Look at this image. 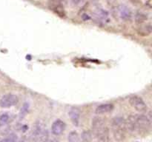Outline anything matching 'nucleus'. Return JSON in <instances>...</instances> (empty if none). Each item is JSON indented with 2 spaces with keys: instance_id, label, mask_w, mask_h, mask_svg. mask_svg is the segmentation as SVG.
<instances>
[{
  "instance_id": "nucleus-1",
  "label": "nucleus",
  "mask_w": 152,
  "mask_h": 142,
  "mask_svg": "<svg viewBox=\"0 0 152 142\" xmlns=\"http://www.w3.org/2000/svg\"><path fill=\"white\" fill-rule=\"evenodd\" d=\"M93 134L97 141L106 142L109 141V132L106 122L102 117H94L91 123Z\"/></svg>"
},
{
  "instance_id": "nucleus-2",
  "label": "nucleus",
  "mask_w": 152,
  "mask_h": 142,
  "mask_svg": "<svg viewBox=\"0 0 152 142\" xmlns=\"http://www.w3.org/2000/svg\"><path fill=\"white\" fill-rule=\"evenodd\" d=\"M111 128H112L113 136L116 141H121L125 138L126 129L125 119L123 117H114L111 121Z\"/></svg>"
},
{
  "instance_id": "nucleus-3",
  "label": "nucleus",
  "mask_w": 152,
  "mask_h": 142,
  "mask_svg": "<svg viewBox=\"0 0 152 142\" xmlns=\"http://www.w3.org/2000/svg\"><path fill=\"white\" fill-rule=\"evenodd\" d=\"M48 137V133L44 123L42 121H38L36 123L31 132V139L35 141H42L47 140Z\"/></svg>"
},
{
  "instance_id": "nucleus-4",
  "label": "nucleus",
  "mask_w": 152,
  "mask_h": 142,
  "mask_svg": "<svg viewBox=\"0 0 152 142\" xmlns=\"http://www.w3.org/2000/svg\"><path fill=\"white\" fill-rule=\"evenodd\" d=\"M135 123L137 127L138 132L148 131L151 128V120L149 117L144 115L142 112L134 115Z\"/></svg>"
},
{
  "instance_id": "nucleus-5",
  "label": "nucleus",
  "mask_w": 152,
  "mask_h": 142,
  "mask_svg": "<svg viewBox=\"0 0 152 142\" xmlns=\"http://www.w3.org/2000/svg\"><path fill=\"white\" fill-rule=\"evenodd\" d=\"M132 106L139 112H145L148 111V106L143 99L137 96H133L129 99Z\"/></svg>"
},
{
  "instance_id": "nucleus-6",
  "label": "nucleus",
  "mask_w": 152,
  "mask_h": 142,
  "mask_svg": "<svg viewBox=\"0 0 152 142\" xmlns=\"http://www.w3.org/2000/svg\"><path fill=\"white\" fill-rule=\"evenodd\" d=\"M19 102V99L17 96L14 94L4 95L0 100V106L2 108H9L11 106H15Z\"/></svg>"
},
{
  "instance_id": "nucleus-7",
  "label": "nucleus",
  "mask_w": 152,
  "mask_h": 142,
  "mask_svg": "<svg viewBox=\"0 0 152 142\" xmlns=\"http://www.w3.org/2000/svg\"><path fill=\"white\" fill-rule=\"evenodd\" d=\"M94 19L97 23L100 25H106L110 21L109 13L104 9H97L94 13Z\"/></svg>"
},
{
  "instance_id": "nucleus-8",
  "label": "nucleus",
  "mask_w": 152,
  "mask_h": 142,
  "mask_svg": "<svg viewBox=\"0 0 152 142\" xmlns=\"http://www.w3.org/2000/svg\"><path fill=\"white\" fill-rule=\"evenodd\" d=\"M49 7L59 16H65V11L60 0H49Z\"/></svg>"
},
{
  "instance_id": "nucleus-9",
  "label": "nucleus",
  "mask_w": 152,
  "mask_h": 142,
  "mask_svg": "<svg viewBox=\"0 0 152 142\" xmlns=\"http://www.w3.org/2000/svg\"><path fill=\"white\" fill-rule=\"evenodd\" d=\"M117 14L119 18L123 21L130 20L132 18V11L127 6L124 4H121L117 8Z\"/></svg>"
},
{
  "instance_id": "nucleus-10",
  "label": "nucleus",
  "mask_w": 152,
  "mask_h": 142,
  "mask_svg": "<svg viewBox=\"0 0 152 142\" xmlns=\"http://www.w3.org/2000/svg\"><path fill=\"white\" fill-rule=\"evenodd\" d=\"M65 130V123L61 120H56L52 124L51 132L54 135H60Z\"/></svg>"
},
{
  "instance_id": "nucleus-11",
  "label": "nucleus",
  "mask_w": 152,
  "mask_h": 142,
  "mask_svg": "<svg viewBox=\"0 0 152 142\" xmlns=\"http://www.w3.org/2000/svg\"><path fill=\"white\" fill-rule=\"evenodd\" d=\"M138 25V33L140 35L142 36H148L151 33V21L143 22V23L139 24Z\"/></svg>"
},
{
  "instance_id": "nucleus-12",
  "label": "nucleus",
  "mask_w": 152,
  "mask_h": 142,
  "mask_svg": "<svg viewBox=\"0 0 152 142\" xmlns=\"http://www.w3.org/2000/svg\"><path fill=\"white\" fill-rule=\"evenodd\" d=\"M71 121L74 126H78L80 122V110L77 107H72L68 112Z\"/></svg>"
},
{
  "instance_id": "nucleus-13",
  "label": "nucleus",
  "mask_w": 152,
  "mask_h": 142,
  "mask_svg": "<svg viewBox=\"0 0 152 142\" xmlns=\"http://www.w3.org/2000/svg\"><path fill=\"white\" fill-rule=\"evenodd\" d=\"M113 109H114V105L112 104H102L96 106L95 112L98 115H102L111 112Z\"/></svg>"
},
{
  "instance_id": "nucleus-14",
  "label": "nucleus",
  "mask_w": 152,
  "mask_h": 142,
  "mask_svg": "<svg viewBox=\"0 0 152 142\" xmlns=\"http://www.w3.org/2000/svg\"><path fill=\"white\" fill-rule=\"evenodd\" d=\"M68 140L71 142H77L80 141V136L77 132H71L68 134Z\"/></svg>"
},
{
  "instance_id": "nucleus-15",
  "label": "nucleus",
  "mask_w": 152,
  "mask_h": 142,
  "mask_svg": "<svg viewBox=\"0 0 152 142\" xmlns=\"http://www.w3.org/2000/svg\"><path fill=\"white\" fill-rule=\"evenodd\" d=\"M28 109H29V104L25 103L23 104V106H22V107L21 108L20 112H19V118L21 119L26 115V114L28 112Z\"/></svg>"
},
{
  "instance_id": "nucleus-16",
  "label": "nucleus",
  "mask_w": 152,
  "mask_h": 142,
  "mask_svg": "<svg viewBox=\"0 0 152 142\" xmlns=\"http://www.w3.org/2000/svg\"><path fill=\"white\" fill-rule=\"evenodd\" d=\"M10 121V116L7 114H1L0 115V124L1 126L6 125Z\"/></svg>"
},
{
  "instance_id": "nucleus-17",
  "label": "nucleus",
  "mask_w": 152,
  "mask_h": 142,
  "mask_svg": "<svg viewBox=\"0 0 152 142\" xmlns=\"http://www.w3.org/2000/svg\"><path fill=\"white\" fill-rule=\"evenodd\" d=\"M92 139V135L90 132L85 131L82 134V140L84 141H90Z\"/></svg>"
},
{
  "instance_id": "nucleus-18",
  "label": "nucleus",
  "mask_w": 152,
  "mask_h": 142,
  "mask_svg": "<svg viewBox=\"0 0 152 142\" xmlns=\"http://www.w3.org/2000/svg\"><path fill=\"white\" fill-rule=\"evenodd\" d=\"M86 0H71V2L75 6H80L83 4L85 2Z\"/></svg>"
},
{
  "instance_id": "nucleus-19",
  "label": "nucleus",
  "mask_w": 152,
  "mask_h": 142,
  "mask_svg": "<svg viewBox=\"0 0 152 142\" xmlns=\"http://www.w3.org/2000/svg\"><path fill=\"white\" fill-rule=\"evenodd\" d=\"M1 127V124H0V127Z\"/></svg>"
}]
</instances>
